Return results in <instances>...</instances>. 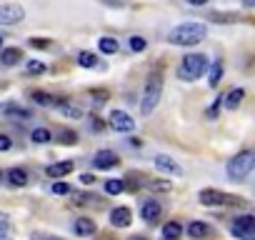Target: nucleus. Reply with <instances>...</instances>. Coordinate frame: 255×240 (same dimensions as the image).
Here are the masks:
<instances>
[{
    "label": "nucleus",
    "mask_w": 255,
    "mask_h": 240,
    "mask_svg": "<svg viewBox=\"0 0 255 240\" xmlns=\"http://www.w3.org/2000/svg\"><path fill=\"white\" fill-rule=\"evenodd\" d=\"M0 180H3V173H0Z\"/></svg>",
    "instance_id": "nucleus-43"
},
{
    "label": "nucleus",
    "mask_w": 255,
    "mask_h": 240,
    "mask_svg": "<svg viewBox=\"0 0 255 240\" xmlns=\"http://www.w3.org/2000/svg\"><path fill=\"white\" fill-rule=\"evenodd\" d=\"M78 65H80V68H95V65H98L95 53H90V50H80V53H78Z\"/></svg>",
    "instance_id": "nucleus-24"
},
{
    "label": "nucleus",
    "mask_w": 255,
    "mask_h": 240,
    "mask_svg": "<svg viewBox=\"0 0 255 240\" xmlns=\"http://www.w3.org/2000/svg\"><path fill=\"white\" fill-rule=\"evenodd\" d=\"M230 230L240 240H255V215H238V218H233Z\"/></svg>",
    "instance_id": "nucleus-6"
},
{
    "label": "nucleus",
    "mask_w": 255,
    "mask_h": 240,
    "mask_svg": "<svg viewBox=\"0 0 255 240\" xmlns=\"http://www.w3.org/2000/svg\"><path fill=\"white\" fill-rule=\"evenodd\" d=\"M220 80H223V63H220V60H215V63L208 68V85L215 90V88L220 85Z\"/></svg>",
    "instance_id": "nucleus-18"
},
{
    "label": "nucleus",
    "mask_w": 255,
    "mask_h": 240,
    "mask_svg": "<svg viewBox=\"0 0 255 240\" xmlns=\"http://www.w3.org/2000/svg\"><path fill=\"white\" fill-rule=\"evenodd\" d=\"M128 45H130V50H133V53H143V50L148 48V40H145L143 35H133Z\"/></svg>",
    "instance_id": "nucleus-30"
},
{
    "label": "nucleus",
    "mask_w": 255,
    "mask_h": 240,
    "mask_svg": "<svg viewBox=\"0 0 255 240\" xmlns=\"http://www.w3.org/2000/svg\"><path fill=\"white\" fill-rule=\"evenodd\" d=\"M8 183L13 188H23V185H28V173L23 168H10L8 170Z\"/></svg>",
    "instance_id": "nucleus-19"
},
{
    "label": "nucleus",
    "mask_w": 255,
    "mask_h": 240,
    "mask_svg": "<svg viewBox=\"0 0 255 240\" xmlns=\"http://www.w3.org/2000/svg\"><path fill=\"white\" fill-rule=\"evenodd\" d=\"M118 163H120V158L115 155V150H98L95 158H93V165H95L98 170H110V168H115Z\"/></svg>",
    "instance_id": "nucleus-9"
},
{
    "label": "nucleus",
    "mask_w": 255,
    "mask_h": 240,
    "mask_svg": "<svg viewBox=\"0 0 255 240\" xmlns=\"http://www.w3.org/2000/svg\"><path fill=\"white\" fill-rule=\"evenodd\" d=\"M208 68H210L208 55H203V53H188L180 60V65H178V78L185 80V83H193V80L203 78Z\"/></svg>",
    "instance_id": "nucleus-3"
},
{
    "label": "nucleus",
    "mask_w": 255,
    "mask_h": 240,
    "mask_svg": "<svg viewBox=\"0 0 255 240\" xmlns=\"http://www.w3.org/2000/svg\"><path fill=\"white\" fill-rule=\"evenodd\" d=\"M185 230H188V235H190L193 240H200V238H208V235H210V225L203 223V220H193Z\"/></svg>",
    "instance_id": "nucleus-15"
},
{
    "label": "nucleus",
    "mask_w": 255,
    "mask_h": 240,
    "mask_svg": "<svg viewBox=\"0 0 255 240\" xmlns=\"http://www.w3.org/2000/svg\"><path fill=\"white\" fill-rule=\"evenodd\" d=\"M0 50H3V38H0Z\"/></svg>",
    "instance_id": "nucleus-42"
},
{
    "label": "nucleus",
    "mask_w": 255,
    "mask_h": 240,
    "mask_svg": "<svg viewBox=\"0 0 255 240\" xmlns=\"http://www.w3.org/2000/svg\"><path fill=\"white\" fill-rule=\"evenodd\" d=\"M30 98H33L38 105H43V108H55V105L60 103L58 98H53L50 93H43V90H33V93H30Z\"/></svg>",
    "instance_id": "nucleus-20"
},
{
    "label": "nucleus",
    "mask_w": 255,
    "mask_h": 240,
    "mask_svg": "<svg viewBox=\"0 0 255 240\" xmlns=\"http://www.w3.org/2000/svg\"><path fill=\"white\" fill-rule=\"evenodd\" d=\"M3 240H5V238H3Z\"/></svg>",
    "instance_id": "nucleus-44"
},
{
    "label": "nucleus",
    "mask_w": 255,
    "mask_h": 240,
    "mask_svg": "<svg viewBox=\"0 0 255 240\" xmlns=\"http://www.w3.org/2000/svg\"><path fill=\"white\" fill-rule=\"evenodd\" d=\"M0 60H3V65H15L23 60V50L20 48H5V50H0Z\"/></svg>",
    "instance_id": "nucleus-17"
},
{
    "label": "nucleus",
    "mask_w": 255,
    "mask_h": 240,
    "mask_svg": "<svg viewBox=\"0 0 255 240\" xmlns=\"http://www.w3.org/2000/svg\"><path fill=\"white\" fill-rule=\"evenodd\" d=\"M73 168H75V163L73 160H63V163H53V165H48V178H55V180H60V178H65V175H70L73 173Z\"/></svg>",
    "instance_id": "nucleus-12"
},
{
    "label": "nucleus",
    "mask_w": 255,
    "mask_h": 240,
    "mask_svg": "<svg viewBox=\"0 0 255 240\" xmlns=\"http://www.w3.org/2000/svg\"><path fill=\"white\" fill-rule=\"evenodd\" d=\"M108 125L115 133H133L135 130V120L130 118V113H125V110H113L110 118H108Z\"/></svg>",
    "instance_id": "nucleus-7"
},
{
    "label": "nucleus",
    "mask_w": 255,
    "mask_h": 240,
    "mask_svg": "<svg viewBox=\"0 0 255 240\" xmlns=\"http://www.w3.org/2000/svg\"><path fill=\"white\" fill-rule=\"evenodd\" d=\"M25 18V8L18 3H5L0 5V25H15Z\"/></svg>",
    "instance_id": "nucleus-8"
},
{
    "label": "nucleus",
    "mask_w": 255,
    "mask_h": 240,
    "mask_svg": "<svg viewBox=\"0 0 255 240\" xmlns=\"http://www.w3.org/2000/svg\"><path fill=\"white\" fill-rule=\"evenodd\" d=\"M243 98H245V90H243V88H233V90L223 98V105H225L228 110H235V108H240Z\"/></svg>",
    "instance_id": "nucleus-16"
},
{
    "label": "nucleus",
    "mask_w": 255,
    "mask_h": 240,
    "mask_svg": "<svg viewBox=\"0 0 255 240\" xmlns=\"http://www.w3.org/2000/svg\"><path fill=\"white\" fill-rule=\"evenodd\" d=\"M90 98H93V105L100 108V105H105V103L110 100V93H108L105 88H93V90H90Z\"/></svg>",
    "instance_id": "nucleus-25"
},
{
    "label": "nucleus",
    "mask_w": 255,
    "mask_h": 240,
    "mask_svg": "<svg viewBox=\"0 0 255 240\" xmlns=\"http://www.w3.org/2000/svg\"><path fill=\"white\" fill-rule=\"evenodd\" d=\"M205 35H208V25H205V23H183V25H178V28H173V30L168 33V40H170L173 45L188 48V45L203 43Z\"/></svg>",
    "instance_id": "nucleus-2"
},
{
    "label": "nucleus",
    "mask_w": 255,
    "mask_h": 240,
    "mask_svg": "<svg viewBox=\"0 0 255 240\" xmlns=\"http://www.w3.org/2000/svg\"><path fill=\"white\" fill-rule=\"evenodd\" d=\"M25 70H28L30 75H40V73H45V63H43V60H30V63L25 65Z\"/></svg>",
    "instance_id": "nucleus-32"
},
{
    "label": "nucleus",
    "mask_w": 255,
    "mask_h": 240,
    "mask_svg": "<svg viewBox=\"0 0 255 240\" xmlns=\"http://www.w3.org/2000/svg\"><path fill=\"white\" fill-rule=\"evenodd\" d=\"M130 145H135V148H140V145H143V140H140V138H130Z\"/></svg>",
    "instance_id": "nucleus-40"
},
{
    "label": "nucleus",
    "mask_w": 255,
    "mask_h": 240,
    "mask_svg": "<svg viewBox=\"0 0 255 240\" xmlns=\"http://www.w3.org/2000/svg\"><path fill=\"white\" fill-rule=\"evenodd\" d=\"M198 200L208 208H215V205H238L243 203V198L238 195H230V193H223V190H215V188H203L198 193Z\"/></svg>",
    "instance_id": "nucleus-5"
},
{
    "label": "nucleus",
    "mask_w": 255,
    "mask_h": 240,
    "mask_svg": "<svg viewBox=\"0 0 255 240\" xmlns=\"http://www.w3.org/2000/svg\"><path fill=\"white\" fill-rule=\"evenodd\" d=\"M180 235H183V225H180L178 220L163 225V240H178Z\"/></svg>",
    "instance_id": "nucleus-21"
},
{
    "label": "nucleus",
    "mask_w": 255,
    "mask_h": 240,
    "mask_svg": "<svg viewBox=\"0 0 255 240\" xmlns=\"http://www.w3.org/2000/svg\"><path fill=\"white\" fill-rule=\"evenodd\" d=\"M123 190H125V180H120V178L105 180V193H108V195H120Z\"/></svg>",
    "instance_id": "nucleus-27"
},
{
    "label": "nucleus",
    "mask_w": 255,
    "mask_h": 240,
    "mask_svg": "<svg viewBox=\"0 0 255 240\" xmlns=\"http://www.w3.org/2000/svg\"><path fill=\"white\" fill-rule=\"evenodd\" d=\"M80 180H83L85 185H93V183H95L98 178H95V175H90V173H85V175H80Z\"/></svg>",
    "instance_id": "nucleus-37"
},
{
    "label": "nucleus",
    "mask_w": 255,
    "mask_h": 240,
    "mask_svg": "<svg viewBox=\"0 0 255 240\" xmlns=\"http://www.w3.org/2000/svg\"><path fill=\"white\" fill-rule=\"evenodd\" d=\"M148 185H150V190H155V193H170V190H173V183H168V180H150Z\"/></svg>",
    "instance_id": "nucleus-31"
},
{
    "label": "nucleus",
    "mask_w": 255,
    "mask_h": 240,
    "mask_svg": "<svg viewBox=\"0 0 255 240\" xmlns=\"http://www.w3.org/2000/svg\"><path fill=\"white\" fill-rule=\"evenodd\" d=\"M160 213H163V208H160L158 200H145V203L140 205V218H143L145 223H155V220L160 218Z\"/></svg>",
    "instance_id": "nucleus-11"
},
{
    "label": "nucleus",
    "mask_w": 255,
    "mask_h": 240,
    "mask_svg": "<svg viewBox=\"0 0 255 240\" xmlns=\"http://www.w3.org/2000/svg\"><path fill=\"white\" fill-rule=\"evenodd\" d=\"M65 118H73V120H78V118H83V110L78 108V105H70V103H65V100H60L58 105H55Z\"/></svg>",
    "instance_id": "nucleus-23"
},
{
    "label": "nucleus",
    "mask_w": 255,
    "mask_h": 240,
    "mask_svg": "<svg viewBox=\"0 0 255 240\" xmlns=\"http://www.w3.org/2000/svg\"><path fill=\"white\" fill-rule=\"evenodd\" d=\"M53 193L55 195H68L70 193V185L68 183H53Z\"/></svg>",
    "instance_id": "nucleus-34"
},
{
    "label": "nucleus",
    "mask_w": 255,
    "mask_h": 240,
    "mask_svg": "<svg viewBox=\"0 0 255 240\" xmlns=\"http://www.w3.org/2000/svg\"><path fill=\"white\" fill-rule=\"evenodd\" d=\"M130 240H145V238H143V235H135V238H130Z\"/></svg>",
    "instance_id": "nucleus-41"
},
{
    "label": "nucleus",
    "mask_w": 255,
    "mask_h": 240,
    "mask_svg": "<svg viewBox=\"0 0 255 240\" xmlns=\"http://www.w3.org/2000/svg\"><path fill=\"white\" fill-rule=\"evenodd\" d=\"M103 128H105V123H103V118L93 115V130H103Z\"/></svg>",
    "instance_id": "nucleus-36"
},
{
    "label": "nucleus",
    "mask_w": 255,
    "mask_h": 240,
    "mask_svg": "<svg viewBox=\"0 0 255 240\" xmlns=\"http://www.w3.org/2000/svg\"><path fill=\"white\" fill-rule=\"evenodd\" d=\"M53 43L48 38H30V48H38V50H48Z\"/></svg>",
    "instance_id": "nucleus-33"
},
{
    "label": "nucleus",
    "mask_w": 255,
    "mask_h": 240,
    "mask_svg": "<svg viewBox=\"0 0 255 240\" xmlns=\"http://www.w3.org/2000/svg\"><path fill=\"white\" fill-rule=\"evenodd\" d=\"M30 140L43 145V143H50V140H53V133H50L48 128H35V130L30 133Z\"/></svg>",
    "instance_id": "nucleus-26"
},
{
    "label": "nucleus",
    "mask_w": 255,
    "mask_h": 240,
    "mask_svg": "<svg viewBox=\"0 0 255 240\" xmlns=\"http://www.w3.org/2000/svg\"><path fill=\"white\" fill-rule=\"evenodd\" d=\"M255 170V150H240V153H235V158H230L228 160V168H225V173H228V178L230 180H245L250 173Z\"/></svg>",
    "instance_id": "nucleus-4"
},
{
    "label": "nucleus",
    "mask_w": 255,
    "mask_h": 240,
    "mask_svg": "<svg viewBox=\"0 0 255 240\" xmlns=\"http://www.w3.org/2000/svg\"><path fill=\"white\" fill-rule=\"evenodd\" d=\"M188 5H195V8H203V5H208V0H185Z\"/></svg>",
    "instance_id": "nucleus-38"
},
{
    "label": "nucleus",
    "mask_w": 255,
    "mask_h": 240,
    "mask_svg": "<svg viewBox=\"0 0 255 240\" xmlns=\"http://www.w3.org/2000/svg\"><path fill=\"white\" fill-rule=\"evenodd\" d=\"M160 98H163V68H155L145 80V88H143V95H140V113L150 115L158 108Z\"/></svg>",
    "instance_id": "nucleus-1"
},
{
    "label": "nucleus",
    "mask_w": 255,
    "mask_h": 240,
    "mask_svg": "<svg viewBox=\"0 0 255 240\" xmlns=\"http://www.w3.org/2000/svg\"><path fill=\"white\" fill-rule=\"evenodd\" d=\"M58 138H60V143H63V145H75V143H78V135H75V130H68V128L58 130Z\"/></svg>",
    "instance_id": "nucleus-29"
},
{
    "label": "nucleus",
    "mask_w": 255,
    "mask_h": 240,
    "mask_svg": "<svg viewBox=\"0 0 255 240\" xmlns=\"http://www.w3.org/2000/svg\"><path fill=\"white\" fill-rule=\"evenodd\" d=\"M3 110H5V115H8V118H18V120H28V118H30V110H25V108L8 105V108H3Z\"/></svg>",
    "instance_id": "nucleus-28"
},
{
    "label": "nucleus",
    "mask_w": 255,
    "mask_h": 240,
    "mask_svg": "<svg viewBox=\"0 0 255 240\" xmlns=\"http://www.w3.org/2000/svg\"><path fill=\"white\" fill-rule=\"evenodd\" d=\"M5 233H8V223H5V220H0V240L5 238Z\"/></svg>",
    "instance_id": "nucleus-39"
},
{
    "label": "nucleus",
    "mask_w": 255,
    "mask_h": 240,
    "mask_svg": "<svg viewBox=\"0 0 255 240\" xmlns=\"http://www.w3.org/2000/svg\"><path fill=\"white\" fill-rule=\"evenodd\" d=\"M153 163H155V168H158V170H163V173H168V175H183V168H180L170 155L158 153V155L153 158Z\"/></svg>",
    "instance_id": "nucleus-10"
},
{
    "label": "nucleus",
    "mask_w": 255,
    "mask_h": 240,
    "mask_svg": "<svg viewBox=\"0 0 255 240\" xmlns=\"http://www.w3.org/2000/svg\"><path fill=\"white\" fill-rule=\"evenodd\" d=\"M73 228H75V235H80V238L95 235V220H90V218H78Z\"/></svg>",
    "instance_id": "nucleus-14"
},
{
    "label": "nucleus",
    "mask_w": 255,
    "mask_h": 240,
    "mask_svg": "<svg viewBox=\"0 0 255 240\" xmlns=\"http://www.w3.org/2000/svg\"><path fill=\"white\" fill-rule=\"evenodd\" d=\"M13 148V140L5 135V133H0V153H5V150H10Z\"/></svg>",
    "instance_id": "nucleus-35"
},
{
    "label": "nucleus",
    "mask_w": 255,
    "mask_h": 240,
    "mask_svg": "<svg viewBox=\"0 0 255 240\" xmlns=\"http://www.w3.org/2000/svg\"><path fill=\"white\" fill-rule=\"evenodd\" d=\"M130 220H133L130 208H115V210L110 213V223H113L115 228H128V225H130Z\"/></svg>",
    "instance_id": "nucleus-13"
},
{
    "label": "nucleus",
    "mask_w": 255,
    "mask_h": 240,
    "mask_svg": "<svg viewBox=\"0 0 255 240\" xmlns=\"http://www.w3.org/2000/svg\"><path fill=\"white\" fill-rule=\"evenodd\" d=\"M98 48H100V53H105V55H115L118 53V40L115 38H110V35H103L100 40H98Z\"/></svg>",
    "instance_id": "nucleus-22"
}]
</instances>
